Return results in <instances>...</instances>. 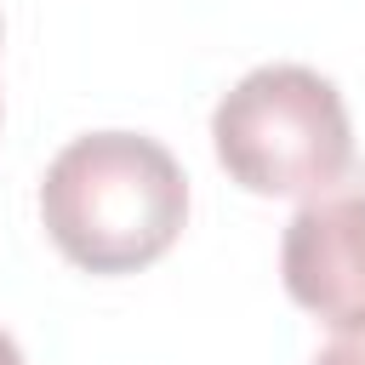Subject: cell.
<instances>
[{"label":"cell","instance_id":"cell-1","mask_svg":"<svg viewBox=\"0 0 365 365\" xmlns=\"http://www.w3.org/2000/svg\"><path fill=\"white\" fill-rule=\"evenodd\" d=\"M188 217L177 154L143 131H86L40 177V222L86 274H137L171 251Z\"/></svg>","mask_w":365,"mask_h":365},{"label":"cell","instance_id":"cell-2","mask_svg":"<svg viewBox=\"0 0 365 365\" xmlns=\"http://www.w3.org/2000/svg\"><path fill=\"white\" fill-rule=\"evenodd\" d=\"M211 148L251 194H319L354 165L342 91L308 63H262L211 108Z\"/></svg>","mask_w":365,"mask_h":365},{"label":"cell","instance_id":"cell-3","mask_svg":"<svg viewBox=\"0 0 365 365\" xmlns=\"http://www.w3.org/2000/svg\"><path fill=\"white\" fill-rule=\"evenodd\" d=\"M279 274L297 308L319 314L336 331L365 325V165L291 211Z\"/></svg>","mask_w":365,"mask_h":365},{"label":"cell","instance_id":"cell-4","mask_svg":"<svg viewBox=\"0 0 365 365\" xmlns=\"http://www.w3.org/2000/svg\"><path fill=\"white\" fill-rule=\"evenodd\" d=\"M314 365H365V325H348V331H336L319 354H314Z\"/></svg>","mask_w":365,"mask_h":365},{"label":"cell","instance_id":"cell-5","mask_svg":"<svg viewBox=\"0 0 365 365\" xmlns=\"http://www.w3.org/2000/svg\"><path fill=\"white\" fill-rule=\"evenodd\" d=\"M0 365H23V348H17L6 331H0Z\"/></svg>","mask_w":365,"mask_h":365}]
</instances>
